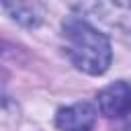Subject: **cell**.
Returning a JSON list of instances; mask_svg holds the SVG:
<instances>
[{
	"instance_id": "cell-1",
	"label": "cell",
	"mask_w": 131,
	"mask_h": 131,
	"mask_svg": "<svg viewBox=\"0 0 131 131\" xmlns=\"http://www.w3.org/2000/svg\"><path fill=\"white\" fill-rule=\"evenodd\" d=\"M61 37L66 43V55L80 72L88 76H102L108 70L113 61L111 41L88 20L76 16L63 20Z\"/></svg>"
},
{
	"instance_id": "cell-2",
	"label": "cell",
	"mask_w": 131,
	"mask_h": 131,
	"mask_svg": "<svg viewBox=\"0 0 131 131\" xmlns=\"http://www.w3.org/2000/svg\"><path fill=\"white\" fill-rule=\"evenodd\" d=\"M98 111L106 119H119L131 113V82L119 80L104 86L96 94Z\"/></svg>"
},
{
	"instance_id": "cell-3",
	"label": "cell",
	"mask_w": 131,
	"mask_h": 131,
	"mask_svg": "<svg viewBox=\"0 0 131 131\" xmlns=\"http://www.w3.org/2000/svg\"><path fill=\"white\" fill-rule=\"evenodd\" d=\"M96 123V108L90 102H76L63 106L55 115V127L59 131H92Z\"/></svg>"
},
{
	"instance_id": "cell-4",
	"label": "cell",
	"mask_w": 131,
	"mask_h": 131,
	"mask_svg": "<svg viewBox=\"0 0 131 131\" xmlns=\"http://www.w3.org/2000/svg\"><path fill=\"white\" fill-rule=\"evenodd\" d=\"M4 12L27 29H37L45 20V4L43 0H2Z\"/></svg>"
}]
</instances>
